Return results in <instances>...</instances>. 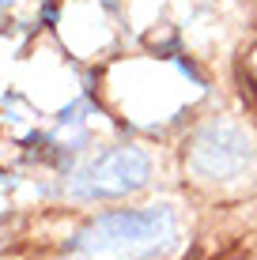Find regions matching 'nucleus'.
<instances>
[{
  "instance_id": "nucleus-3",
  "label": "nucleus",
  "mask_w": 257,
  "mask_h": 260,
  "mask_svg": "<svg viewBox=\"0 0 257 260\" xmlns=\"http://www.w3.org/2000/svg\"><path fill=\"white\" fill-rule=\"evenodd\" d=\"M189 162L205 177H238L253 162V143L242 128L219 121V124H208V128L197 132Z\"/></svg>"
},
{
  "instance_id": "nucleus-2",
  "label": "nucleus",
  "mask_w": 257,
  "mask_h": 260,
  "mask_svg": "<svg viewBox=\"0 0 257 260\" xmlns=\"http://www.w3.org/2000/svg\"><path fill=\"white\" fill-rule=\"evenodd\" d=\"M148 177H152V162H148L144 151L140 147H113L79 170L72 189L83 200H118V196L136 192Z\"/></svg>"
},
{
  "instance_id": "nucleus-1",
  "label": "nucleus",
  "mask_w": 257,
  "mask_h": 260,
  "mask_svg": "<svg viewBox=\"0 0 257 260\" xmlns=\"http://www.w3.org/2000/svg\"><path fill=\"white\" fill-rule=\"evenodd\" d=\"M174 234V219L166 208L148 211H113L87 222L76 234V249L91 260H144L163 249Z\"/></svg>"
}]
</instances>
